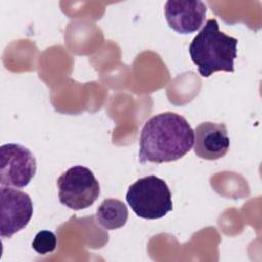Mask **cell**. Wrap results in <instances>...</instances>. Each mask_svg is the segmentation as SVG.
<instances>
[{
	"instance_id": "obj_4",
	"label": "cell",
	"mask_w": 262,
	"mask_h": 262,
	"mask_svg": "<svg viewBox=\"0 0 262 262\" xmlns=\"http://www.w3.org/2000/svg\"><path fill=\"white\" fill-rule=\"evenodd\" d=\"M58 199L66 207L83 210L97 200L100 186L92 171L84 166H74L57 178Z\"/></svg>"
},
{
	"instance_id": "obj_2",
	"label": "cell",
	"mask_w": 262,
	"mask_h": 262,
	"mask_svg": "<svg viewBox=\"0 0 262 262\" xmlns=\"http://www.w3.org/2000/svg\"><path fill=\"white\" fill-rule=\"evenodd\" d=\"M237 42V39L219 31L216 19H208L188 48L201 76L208 78L215 72H234Z\"/></svg>"
},
{
	"instance_id": "obj_5",
	"label": "cell",
	"mask_w": 262,
	"mask_h": 262,
	"mask_svg": "<svg viewBox=\"0 0 262 262\" xmlns=\"http://www.w3.org/2000/svg\"><path fill=\"white\" fill-rule=\"evenodd\" d=\"M37 162L33 152L17 143L0 147V183L2 186L23 188L36 174Z\"/></svg>"
},
{
	"instance_id": "obj_6",
	"label": "cell",
	"mask_w": 262,
	"mask_h": 262,
	"mask_svg": "<svg viewBox=\"0 0 262 262\" xmlns=\"http://www.w3.org/2000/svg\"><path fill=\"white\" fill-rule=\"evenodd\" d=\"M0 201V234L4 238H10L30 222L33 202L28 193L10 186H1Z\"/></svg>"
},
{
	"instance_id": "obj_8",
	"label": "cell",
	"mask_w": 262,
	"mask_h": 262,
	"mask_svg": "<svg viewBox=\"0 0 262 262\" xmlns=\"http://www.w3.org/2000/svg\"><path fill=\"white\" fill-rule=\"evenodd\" d=\"M193 149L204 160L215 161L226 155L230 140L223 123L204 122L193 131Z\"/></svg>"
},
{
	"instance_id": "obj_3",
	"label": "cell",
	"mask_w": 262,
	"mask_h": 262,
	"mask_svg": "<svg viewBox=\"0 0 262 262\" xmlns=\"http://www.w3.org/2000/svg\"><path fill=\"white\" fill-rule=\"evenodd\" d=\"M126 200L133 212L144 219H159L173 209L172 194L167 183L149 175L138 179L128 188Z\"/></svg>"
},
{
	"instance_id": "obj_10",
	"label": "cell",
	"mask_w": 262,
	"mask_h": 262,
	"mask_svg": "<svg viewBox=\"0 0 262 262\" xmlns=\"http://www.w3.org/2000/svg\"><path fill=\"white\" fill-rule=\"evenodd\" d=\"M57 241L56 236L52 231L49 230H41L39 231L32 243L33 249L41 255H46L48 253H52L56 249Z\"/></svg>"
},
{
	"instance_id": "obj_7",
	"label": "cell",
	"mask_w": 262,
	"mask_h": 262,
	"mask_svg": "<svg viewBox=\"0 0 262 262\" xmlns=\"http://www.w3.org/2000/svg\"><path fill=\"white\" fill-rule=\"evenodd\" d=\"M207 7L200 0H169L165 4L166 20L180 34L196 32L205 21Z\"/></svg>"
},
{
	"instance_id": "obj_1",
	"label": "cell",
	"mask_w": 262,
	"mask_h": 262,
	"mask_svg": "<svg viewBox=\"0 0 262 262\" xmlns=\"http://www.w3.org/2000/svg\"><path fill=\"white\" fill-rule=\"evenodd\" d=\"M193 145V130L186 119L165 112L147 120L139 137V162L166 163L185 156Z\"/></svg>"
},
{
	"instance_id": "obj_9",
	"label": "cell",
	"mask_w": 262,
	"mask_h": 262,
	"mask_svg": "<svg viewBox=\"0 0 262 262\" xmlns=\"http://www.w3.org/2000/svg\"><path fill=\"white\" fill-rule=\"evenodd\" d=\"M127 206L118 199L104 200L96 211L97 223L105 229L114 230L123 227L128 220Z\"/></svg>"
}]
</instances>
